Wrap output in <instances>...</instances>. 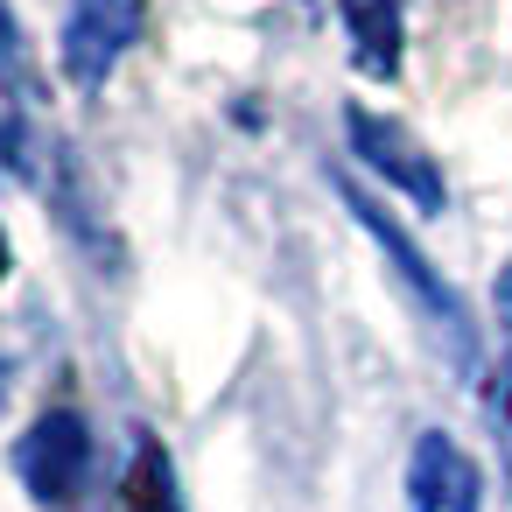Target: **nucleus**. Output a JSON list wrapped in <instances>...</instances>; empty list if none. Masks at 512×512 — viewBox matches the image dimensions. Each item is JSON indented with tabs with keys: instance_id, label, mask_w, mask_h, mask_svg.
<instances>
[{
	"instance_id": "1",
	"label": "nucleus",
	"mask_w": 512,
	"mask_h": 512,
	"mask_svg": "<svg viewBox=\"0 0 512 512\" xmlns=\"http://www.w3.org/2000/svg\"><path fill=\"white\" fill-rule=\"evenodd\" d=\"M337 190H344L351 218L365 225V239H372V246L386 253V267L400 274L407 302H414V309L428 316V330L442 337V351H449V358H456V365L470 372V365H477V330H470V309L456 302V288H449V281L435 274V260H428V253H421V246H414V239L400 232V218H393V211H379V204H372V197H365L358 183H337Z\"/></svg>"
},
{
	"instance_id": "2",
	"label": "nucleus",
	"mask_w": 512,
	"mask_h": 512,
	"mask_svg": "<svg viewBox=\"0 0 512 512\" xmlns=\"http://www.w3.org/2000/svg\"><path fill=\"white\" fill-rule=\"evenodd\" d=\"M141 29H148V0H71L64 43H57L64 78L78 92H99L120 71V57L141 43Z\"/></svg>"
},
{
	"instance_id": "3",
	"label": "nucleus",
	"mask_w": 512,
	"mask_h": 512,
	"mask_svg": "<svg viewBox=\"0 0 512 512\" xmlns=\"http://www.w3.org/2000/svg\"><path fill=\"white\" fill-rule=\"evenodd\" d=\"M344 141H351V155L379 176V183H393L414 211H442L449 204V190H442V169L428 162V148L414 141V134H400L393 120H379V113H365V106H344Z\"/></svg>"
},
{
	"instance_id": "4",
	"label": "nucleus",
	"mask_w": 512,
	"mask_h": 512,
	"mask_svg": "<svg viewBox=\"0 0 512 512\" xmlns=\"http://www.w3.org/2000/svg\"><path fill=\"white\" fill-rule=\"evenodd\" d=\"M15 470H22V484H29V498H43V505H64V498H78L85 484H92V428H85V414H71V407H50L29 435H22V449H15Z\"/></svg>"
},
{
	"instance_id": "5",
	"label": "nucleus",
	"mask_w": 512,
	"mask_h": 512,
	"mask_svg": "<svg viewBox=\"0 0 512 512\" xmlns=\"http://www.w3.org/2000/svg\"><path fill=\"white\" fill-rule=\"evenodd\" d=\"M0 169L36 176V78H29V43L0 0Z\"/></svg>"
},
{
	"instance_id": "6",
	"label": "nucleus",
	"mask_w": 512,
	"mask_h": 512,
	"mask_svg": "<svg viewBox=\"0 0 512 512\" xmlns=\"http://www.w3.org/2000/svg\"><path fill=\"white\" fill-rule=\"evenodd\" d=\"M407 505L414 512H484V477L470 449H456L442 428H428L407 456Z\"/></svg>"
},
{
	"instance_id": "7",
	"label": "nucleus",
	"mask_w": 512,
	"mask_h": 512,
	"mask_svg": "<svg viewBox=\"0 0 512 512\" xmlns=\"http://www.w3.org/2000/svg\"><path fill=\"white\" fill-rule=\"evenodd\" d=\"M337 22L351 36V57L365 78L400 71V0H337Z\"/></svg>"
},
{
	"instance_id": "8",
	"label": "nucleus",
	"mask_w": 512,
	"mask_h": 512,
	"mask_svg": "<svg viewBox=\"0 0 512 512\" xmlns=\"http://www.w3.org/2000/svg\"><path fill=\"white\" fill-rule=\"evenodd\" d=\"M127 498H134V512H176V477H169V456H162L155 442H141Z\"/></svg>"
},
{
	"instance_id": "9",
	"label": "nucleus",
	"mask_w": 512,
	"mask_h": 512,
	"mask_svg": "<svg viewBox=\"0 0 512 512\" xmlns=\"http://www.w3.org/2000/svg\"><path fill=\"white\" fill-rule=\"evenodd\" d=\"M484 414H491V435H498V456H505V484H512V344L498 351V372H491Z\"/></svg>"
},
{
	"instance_id": "10",
	"label": "nucleus",
	"mask_w": 512,
	"mask_h": 512,
	"mask_svg": "<svg viewBox=\"0 0 512 512\" xmlns=\"http://www.w3.org/2000/svg\"><path fill=\"white\" fill-rule=\"evenodd\" d=\"M8 386H15V358L0 351V407H8Z\"/></svg>"
},
{
	"instance_id": "11",
	"label": "nucleus",
	"mask_w": 512,
	"mask_h": 512,
	"mask_svg": "<svg viewBox=\"0 0 512 512\" xmlns=\"http://www.w3.org/2000/svg\"><path fill=\"white\" fill-rule=\"evenodd\" d=\"M0 274H8V239H0Z\"/></svg>"
}]
</instances>
